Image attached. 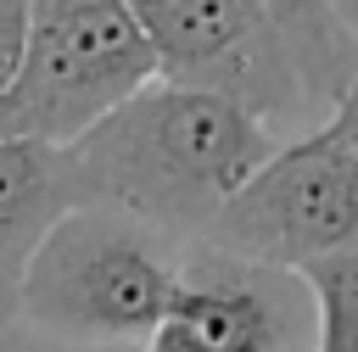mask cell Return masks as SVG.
<instances>
[{
    "instance_id": "cell-2",
    "label": "cell",
    "mask_w": 358,
    "mask_h": 352,
    "mask_svg": "<svg viewBox=\"0 0 358 352\" xmlns=\"http://www.w3.org/2000/svg\"><path fill=\"white\" fill-rule=\"evenodd\" d=\"M185 268V240L78 201L34 251L17 324L73 346H145Z\"/></svg>"
},
{
    "instance_id": "cell-13",
    "label": "cell",
    "mask_w": 358,
    "mask_h": 352,
    "mask_svg": "<svg viewBox=\"0 0 358 352\" xmlns=\"http://www.w3.org/2000/svg\"><path fill=\"white\" fill-rule=\"evenodd\" d=\"M330 6H336L341 28H347V39H352V50H358V0H330Z\"/></svg>"
},
{
    "instance_id": "cell-3",
    "label": "cell",
    "mask_w": 358,
    "mask_h": 352,
    "mask_svg": "<svg viewBox=\"0 0 358 352\" xmlns=\"http://www.w3.org/2000/svg\"><path fill=\"white\" fill-rule=\"evenodd\" d=\"M151 78L157 61L134 0H34L22 73L0 95V134L73 145Z\"/></svg>"
},
{
    "instance_id": "cell-10",
    "label": "cell",
    "mask_w": 358,
    "mask_h": 352,
    "mask_svg": "<svg viewBox=\"0 0 358 352\" xmlns=\"http://www.w3.org/2000/svg\"><path fill=\"white\" fill-rule=\"evenodd\" d=\"M28 22H34V0H0V95L17 84L22 56H28Z\"/></svg>"
},
{
    "instance_id": "cell-1",
    "label": "cell",
    "mask_w": 358,
    "mask_h": 352,
    "mask_svg": "<svg viewBox=\"0 0 358 352\" xmlns=\"http://www.w3.org/2000/svg\"><path fill=\"white\" fill-rule=\"evenodd\" d=\"M274 145V129L246 106L213 89L151 78L95 117L67 145V156L84 201L117 207L190 246Z\"/></svg>"
},
{
    "instance_id": "cell-12",
    "label": "cell",
    "mask_w": 358,
    "mask_h": 352,
    "mask_svg": "<svg viewBox=\"0 0 358 352\" xmlns=\"http://www.w3.org/2000/svg\"><path fill=\"white\" fill-rule=\"evenodd\" d=\"M330 123H336V134L358 151V78L341 89V101H336V112H330Z\"/></svg>"
},
{
    "instance_id": "cell-7",
    "label": "cell",
    "mask_w": 358,
    "mask_h": 352,
    "mask_svg": "<svg viewBox=\"0 0 358 352\" xmlns=\"http://www.w3.org/2000/svg\"><path fill=\"white\" fill-rule=\"evenodd\" d=\"M78 201L84 196L67 145L0 134V324H17V296L34 251Z\"/></svg>"
},
{
    "instance_id": "cell-4",
    "label": "cell",
    "mask_w": 358,
    "mask_h": 352,
    "mask_svg": "<svg viewBox=\"0 0 358 352\" xmlns=\"http://www.w3.org/2000/svg\"><path fill=\"white\" fill-rule=\"evenodd\" d=\"M235 257L302 274L319 257L358 246V151L336 123H313L296 140H280L263 168L224 201L201 235Z\"/></svg>"
},
{
    "instance_id": "cell-11",
    "label": "cell",
    "mask_w": 358,
    "mask_h": 352,
    "mask_svg": "<svg viewBox=\"0 0 358 352\" xmlns=\"http://www.w3.org/2000/svg\"><path fill=\"white\" fill-rule=\"evenodd\" d=\"M0 352H140V346H73V341H50L28 324H0Z\"/></svg>"
},
{
    "instance_id": "cell-9",
    "label": "cell",
    "mask_w": 358,
    "mask_h": 352,
    "mask_svg": "<svg viewBox=\"0 0 358 352\" xmlns=\"http://www.w3.org/2000/svg\"><path fill=\"white\" fill-rule=\"evenodd\" d=\"M313 302V352H358V246L302 268Z\"/></svg>"
},
{
    "instance_id": "cell-8",
    "label": "cell",
    "mask_w": 358,
    "mask_h": 352,
    "mask_svg": "<svg viewBox=\"0 0 358 352\" xmlns=\"http://www.w3.org/2000/svg\"><path fill=\"white\" fill-rule=\"evenodd\" d=\"M257 11L280 28V39L296 61V78L308 89L313 117H330L341 89L358 78V50H352L336 6L330 0H257Z\"/></svg>"
},
{
    "instance_id": "cell-5",
    "label": "cell",
    "mask_w": 358,
    "mask_h": 352,
    "mask_svg": "<svg viewBox=\"0 0 358 352\" xmlns=\"http://www.w3.org/2000/svg\"><path fill=\"white\" fill-rule=\"evenodd\" d=\"M151 39L157 78L213 89L268 129L285 117H313L296 61L257 0H134Z\"/></svg>"
},
{
    "instance_id": "cell-6",
    "label": "cell",
    "mask_w": 358,
    "mask_h": 352,
    "mask_svg": "<svg viewBox=\"0 0 358 352\" xmlns=\"http://www.w3.org/2000/svg\"><path fill=\"white\" fill-rule=\"evenodd\" d=\"M296 285L302 274L190 240L179 285L140 352H285L296 330Z\"/></svg>"
}]
</instances>
